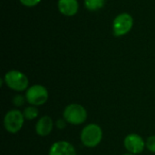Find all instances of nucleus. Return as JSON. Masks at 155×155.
<instances>
[{
	"label": "nucleus",
	"mask_w": 155,
	"mask_h": 155,
	"mask_svg": "<svg viewBox=\"0 0 155 155\" xmlns=\"http://www.w3.org/2000/svg\"><path fill=\"white\" fill-rule=\"evenodd\" d=\"M4 82L5 83L6 86L11 90L16 92H23L28 89L29 80L27 76L18 71V70H11L8 71L4 77Z\"/></svg>",
	"instance_id": "nucleus-3"
},
{
	"label": "nucleus",
	"mask_w": 155,
	"mask_h": 155,
	"mask_svg": "<svg viewBox=\"0 0 155 155\" xmlns=\"http://www.w3.org/2000/svg\"><path fill=\"white\" fill-rule=\"evenodd\" d=\"M124 145L128 153L133 154H139L143 152L146 147L145 142L142 136L137 134H128L124 141Z\"/></svg>",
	"instance_id": "nucleus-7"
},
{
	"label": "nucleus",
	"mask_w": 155,
	"mask_h": 155,
	"mask_svg": "<svg viewBox=\"0 0 155 155\" xmlns=\"http://www.w3.org/2000/svg\"><path fill=\"white\" fill-rule=\"evenodd\" d=\"M48 91L41 84H35L30 86L25 93L26 102L34 106H40L45 104L48 100Z\"/></svg>",
	"instance_id": "nucleus-5"
},
{
	"label": "nucleus",
	"mask_w": 155,
	"mask_h": 155,
	"mask_svg": "<svg viewBox=\"0 0 155 155\" xmlns=\"http://www.w3.org/2000/svg\"><path fill=\"white\" fill-rule=\"evenodd\" d=\"M134 18L128 13L119 14L113 22V33L115 36L127 35L133 28Z\"/></svg>",
	"instance_id": "nucleus-6"
},
{
	"label": "nucleus",
	"mask_w": 155,
	"mask_h": 155,
	"mask_svg": "<svg viewBox=\"0 0 155 155\" xmlns=\"http://www.w3.org/2000/svg\"><path fill=\"white\" fill-rule=\"evenodd\" d=\"M123 155H135V154H133V153H125V154H123Z\"/></svg>",
	"instance_id": "nucleus-17"
},
{
	"label": "nucleus",
	"mask_w": 155,
	"mask_h": 155,
	"mask_svg": "<svg viewBox=\"0 0 155 155\" xmlns=\"http://www.w3.org/2000/svg\"><path fill=\"white\" fill-rule=\"evenodd\" d=\"M80 139L85 147L94 148L102 142L103 130L96 124H89L83 128Z\"/></svg>",
	"instance_id": "nucleus-1"
},
{
	"label": "nucleus",
	"mask_w": 155,
	"mask_h": 155,
	"mask_svg": "<svg viewBox=\"0 0 155 155\" xmlns=\"http://www.w3.org/2000/svg\"><path fill=\"white\" fill-rule=\"evenodd\" d=\"M48 155H76V151L70 143L58 141L50 147Z\"/></svg>",
	"instance_id": "nucleus-8"
},
{
	"label": "nucleus",
	"mask_w": 155,
	"mask_h": 155,
	"mask_svg": "<svg viewBox=\"0 0 155 155\" xmlns=\"http://www.w3.org/2000/svg\"><path fill=\"white\" fill-rule=\"evenodd\" d=\"M57 7L62 15L74 16L79 10V3L77 0H58Z\"/></svg>",
	"instance_id": "nucleus-9"
},
{
	"label": "nucleus",
	"mask_w": 155,
	"mask_h": 155,
	"mask_svg": "<svg viewBox=\"0 0 155 155\" xmlns=\"http://www.w3.org/2000/svg\"><path fill=\"white\" fill-rule=\"evenodd\" d=\"M25 120L23 112L17 109H12L4 117V127L10 134H16L22 129Z\"/></svg>",
	"instance_id": "nucleus-4"
},
{
	"label": "nucleus",
	"mask_w": 155,
	"mask_h": 155,
	"mask_svg": "<svg viewBox=\"0 0 155 155\" xmlns=\"http://www.w3.org/2000/svg\"><path fill=\"white\" fill-rule=\"evenodd\" d=\"M25 102H26L25 96H23V95H20V94H17V95H15V96L13 98V104H14L15 106H17V107L24 105Z\"/></svg>",
	"instance_id": "nucleus-14"
},
{
	"label": "nucleus",
	"mask_w": 155,
	"mask_h": 155,
	"mask_svg": "<svg viewBox=\"0 0 155 155\" xmlns=\"http://www.w3.org/2000/svg\"><path fill=\"white\" fill-rule=\"evenodd\" d=\"M145 144H146V149L148 151H150L153 153H155V135L148 137V139L145 142Z\"/></svg>",
	"instance_id": "nucleus-13"
},
{
	"label": "nucleus",
	"mask_w": 155,
	"mask_h": 155,
	"mask_svg": "<svg viewBox=\"0 0 155 155\" xmlns=\"http://www.w3.org/2000/svg\"><path fill=\"white\" fill-rule=\"evenodd\" d=\"M55 126H56L58 129L63 130V129H64V128L66 127V121H65L64 118L59 119V120H57V121L55 122Z\"/></svg>",
	"instance_id": "nucleus-16"
},
{
	"label": "nucleus",
	"mask_w": 155,
	"mask_h": 155,
	"mask_svg": "<svg viewBox=\"0 0 155 155\" xmlns=\"http://www.w3.org/2000/svg\"><path fill=\"white\" fill-rule=\"evenodd\" d=\"M23 114L25 120L32 121L38 116V109L36 108V106L30 105L23 111Z\"/></svg>",
	"instance_id": "nucleus-12"
},
{
	"label": "nucleus",
	"mask_w": 155,
	"mask_h": 155,
	"mask_svg": "<svg viewBox=\"0 0 155 155\" xmlns=\"http://www.w3.org/2000/svg\"><path fill=\"white\" fill-rule=\"evenodd\" d=\"M63 118L70 124L79 125L86 121L87 111L82 104H70L64 108Z\"/></svg>",
	"instance_id": "nucleus-2"
},
{
	"label": "nucleus",
	"mask_w": 155,
	"mask_h": 155,
	"mask_svg": "<svg viewBox=\"0 0 155 155\" xmlns=\"http://www.w3.org/2000/svg\"><path fill=\"white\" fill-rule=\"evenodd\" d=\"M53 128H54L53 119L48 115H45L37 121L35 124V133L39 136L45 137L51 134Z\"/></svg>",
	"instance_id": "nucleus-10"
},
{
	"label": "nucleus",
	"mask_w": 155,
	"mask_h": 155,
	"mask_svg": "<svg viewBox=\"0 0 155 155\" xmlns=\"http://www.w3.org/2000/svg\"><path fill=\"white\" fill-rule=\"evenodd\" d=\"M105 0H84V6L90 11H97L104 5Z\"/></svg>",
	"instance_id": "nucleus-11"
},
{
	"label": "nucleus",
	"mask_w": 155,
	"mask_h": 155,
	"mask_svg": "<svg viewBox=\"0 0 155 155\" xmlns=\"http://www.w3.org/2000/svg\"><path fill=\"white\" fill-rule=\"evenodd\" d=\"M19 1L23 5L26 7H34L41 2V0H19Z\"/></svg>",
	"instance_id": "nucleus-15"
}]
</instances>
